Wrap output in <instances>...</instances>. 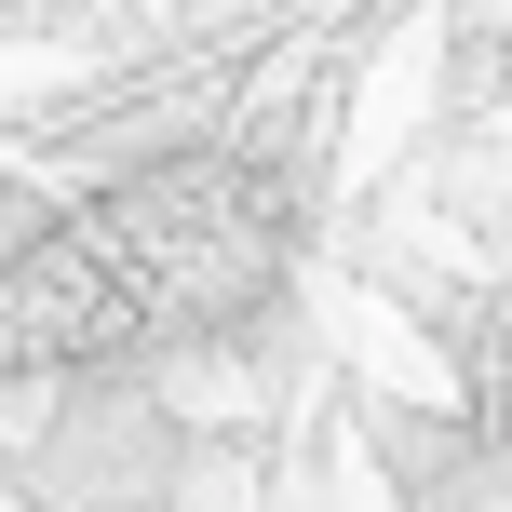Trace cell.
Segmentation results:
<instances>
[{
	"mask_svg": "<svg viewBox=\"0 0 512 512\" xmlns=\"http://www.w3.org/2000/svg\"><path fill=\"white\" fill-rule=\"evenodd\" d=\"M297 270V203L243 149H176L108 176L54 230L0 256V378H81L122 351L230 337Z\"/></svg>",
	"mask_w": 512,
	"mask_h": 512,
	"instance_id": "6da1fadb",
	"label": "cell"
}]
</instances>
